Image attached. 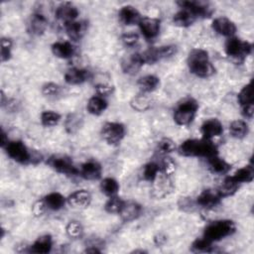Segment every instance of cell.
Here are the masks:
<instances>
[{"label":"cell","instance_id":"ab89813d","mask_svg":"<svg viewBox=\"0 0 254 254\" xmlns=\"http://www.w3.org/2000/svg\"><path fill=\"white\" fill-rule=\"evenodd\" d=\"M191 251L193 252H211L212 251V242L205 239L204 237L196 239L191 244Z\"/></svg>","mask_w":254,"mask_h":254},{"label":"cell","instance_id":"e575fe53","mask_svg":"<svg viewBox=\"0 0 254 254\" xmlns=\"http://www.w3.org/2000/svg\"><path fill=\"white\" fill-rule=\"evenodd\" d=\"M61 120V115L55 111L47 110L41 114V123L46 127L56 126Z\"/></svg>","mask_w":254,"mask_h":254},{"label":"cell","instance_id":"7c38bea8","mask_svg":"<svg viewBox=\"0 0 254 254\" xmlns=\"http://www.w3.org/2000/svg\"><path fill=\"white\" fill-rule=\"evenodd\" d=\"M56 16L59 20L63 21L65 24L75 21L78 16L77 8L70 2L61 3L56 10Z\"/></svg>","mask_w":254,"mask_h":254},{"label":"cell","instance_id":"277c9868","mask_svg":"<svg viewBox=\"0 0 254 254\" xmlns=\"http://www.w3.org/2000/svg\"><path fill=\"white\" fill-rule=\"evenodd\" d=\"M198 109V103L195 99L189 97L181 101L174 111V121L180 126L190 125Z\"/></svg>","mask_w":254,"mask_h":254},{"label":"cell","instance_id":"d4e9b609","mask_svg":"<svg viewBox=\"0 0 254 254\" xmlns=\"http://www.w3.org/2000/svg\"><path fill=\"white\" fill-rule=\"evenodd\" d=\"M52 245H53L52 237L48 234L42 235L31 246H29V252L46 254L51 251Z\"/></svg>","mask_w":254,"mask_h":254},{"label":"cell","instance_id":"7402d4cb","mask_svg":"<svg viewBox=\"0 0 254 254\" xmlns=\"http://www.w3.org/2000/svg\"><path fill=\"white\" fill-rule=\"evenodd\" d=\"M90 77V73L87 69L73 67L68 69L64 74V80L66 83L76 85L85 82Z\"/></svg>","mask_w":254,"mask_h":254},{"label":"cell","instance_id":"52a82bcc","mask_svg":"<svg viewBox=\"0 0 254 254\" xmlns=\"http://www.w3.org/2000/svg\"><path fill=\"white\" fill-rule=\"evenodd\" d=\"M125 127L119 122H106L101 128V136L109 145H117L125 136Z\"/></svg>","mask_w":254,"mask_h":254},{"label":"cell","instance_id":"603a6c76","mask_svg":"<svg viewBox=\"0 0 254 254\" xmlns=\"http://www.w3.org/2000/svg\"><path fill=\"white\" fill-rule=\"evenodd\" d=\"M65 32L67 36L73 40L77 41L83 37L87 29V23L84 21H72L64 25Z\"/></svg>","mask_w":254,"mask_h":254},{"label":"cell","instance_id":"4dcf8cb0","mask_svg":"<svg viewBox=\"0 0 254 254\" xmlns=\"http://www.w3.org/2000/svg\"><path fill=\"white\" fill-rule=\"evenodd\" d=\"M238 188H239V184L236 183L231 177H227L222 182V184L218 187L216 191L222 198V197H226L234 194L237 191Z\"/></svg>","mask_w":254,"mask_h":254},{"label":"cell","instance_id":"d590c367","mask_svg":"<svg viewBox=\"0 0 254 254\" xmlns=\"http://www.w3.org/2000/svg\"><path fill=\"white\" fill-rule=\"evenodd\" d=\"M161 172L160 165H158L155 162H150L147 165L144 166L143 169V177L146 181L153 182L156 180V178L159 176V173Z\"/></svg>","mask_w":254,"mask_h":254},{"label":"cell","instance_id":"f546056e","mask_svg":"<svg viewBox=\"0 0 254 254\" xmlns=\"http://www.w3.org/2000/svg\"><path fill=\"white\" fill-rule=\"evenodd\" d=\"M66 198L60 192H51L44 197V202L49 209L59 210L64 207Z\"/></svg>","mask_w":254,"mask_h":254},{"label":"cell","instance_id":"681fc988","mask_svg":"<svg viewBox=\"0 0 254 254\" xmlns=\"http://www.w3.org/2000/svg\"><path fill=\"white\" fill-rule=\"evenodd\" d=\"M45 207H47V206H46V204H45V202H44V199H43V200H38L37 202H35V203L33 204L32 211H33V213H34L36 216H40V215H42V214L44 213Z\"/></svg>","mask_w":254,"mask_h":254},{"label":"cell","instance_id":"5b68a950","mask_svg":"<svg viewBox=\"0 0 254 254\" xmlns=\"http://www.w3.org/2000/svg\"><path fill=\"white\" fill-rule=\"evenodd\" d=\"M252 51V45L249 42L231 37L225 45V53L235 63L243 62Z\"/></svg>","mask_w":254,"mask_h":254},{"label":"cell","instance_id":"4fadbf2b","mask_svg":"<svg viewBox=\"0 0 254 254\" xmlns=\"http://www.w3.org/2000/svg\"><path fill=\"white\" fill-rule=\"evenodd\" d=\"M90 201L91 194L86 190H75L66 198V202L73 208H85L90 204Z\"/></svg>","mask_w":254,"mask_h":254},{"label":"cell","instance_id":"30bf717a","mask_svg":"<svg viewBox=\"0 0 254 254\" xmlns=\"http://www.w3.org/2000/svg\"><path fill=\"white\" fill-rule=\"evenodd\" d=\"M178 5L191 12L196 18H206L212 14V8L208 3L202 1H180Z\"/></svg>","mask_w":254,"mask_h":254},{"label":"cell","instance_id":"5bb4252c","mask_svg":"<svg viewBox=\"0 0 254 254\" xmlns=\"http://www.w3.org/2000/svg\"><path fill=\"white\" fill-rule=\"evenodd\" d=\"M212 29L219 35L225 37H232L236 32L235 24L226 17H218L212 21Z\"/></svg>","mask_w":254,"mask_h":254},{"label":"cell","instance_id":"9a60e30c","mask_svg":"<svg viewBox=\"0 0 254 254\" xmlns=\"http://www.w3.org/2000/svg\"><path fill=\"white\" fill-rule=\"evenodd\" d=\"M143 64H144V61L142 59L141 54L135 53V54L129 55L122 61L121 68L123 72L133 75V74H136L141 69Z\"/></svg>","mask_w":254,"mask_h":254},{"label":"cell","instance_id":"8d00e7d4","mask_svg":"<svg viewBox=\"0 0 254 254\" xmlns=\"http://www.w3.org/2000/svg\"><path fill=\"white\" fill-rule=\"evenodd\" d=\"M238 101L244 106L248 104H253V95H252V83L249 82L244 85L238 93Z\"/></svg>","mask_w":254,"mask_h":254},{"label":"cell","instance_id":"7a4b0ae2","mask_svg":"<svg viewBox=\"0 0 254 254\" xmlns=\"http://www.w3.org/2000/svg\"><path fill=\"white\" fill-rule=\"evenodd\" d=\"M188 65L191 73L198 77H209L215 72L208 53L202 49H193L190 52L188 57Z\"/></svg>","mask_w":254,"mask_h":254},{"label":"cell","instance_id":"7bdbcfd3","mask_svg":"<svg viewBox=\"0 0 254 254\" xmlns=\"http://www.w3.org/2000/svg\"><path fill=\"white\" fill-rule=\"evenodd\" d=\"M65 231L68 236L72 238H79L83 233V228L78 221H69L65 227Z\"/></svg>","mask_w":254,"mask_h":254},{"label":"cell","instance_id":"e0dca14e","mask_svg":"<svg viewBox=\"0 0 254 254\" xmlns=\"http://www.w3.org/2000/svg\"><path fill=\"white\" fill-rule=\"evenodd\" d=\"M142 212V206L136 201H124L121 210L119 211L120 217L124 222H130L137 219Z\"/></svg>","mask_w":254,"mask_h":254},{"label":"cell","instance_id":"836d02e7","mask_svg":"<svg viewBox=\"0 0 254 254\" xmlns=\"http://www.w3.org/2000/svg\"><path fill=\"white\" fill-rule=\"evenodd\" d=\"M254 171L252 166H245L239 170H237L231 178L238 183L239 185L242 183H250L253 180Z\"/></svg>","mask_w":254,"mask_h":254},{"label":"cell","instance_id":"bcb514c9","mask_svg":"<svg viewBox=\"0 0 254 254\" xmlns=\"http://www.w3.org/2000/svg\"><path fill=\"white\" fill-rule=\"evenodd\" d=\"M160 168H161V171L164 173V175L170 176L175 172V163L172 161L171 158L167 157L163 160Z\"/></svg>","mask_w":254,"mask_h":254},{"label":"cell","instance_id":"f35d334b","mask_svg":"<svg viewBox=\"0 0 254 254\" xmlns=\"http://www.w3.org/2000/svg\"><path fill=\"white\" fill-rule=\"evenodd\" d=\"M131 105L134 109H136L138 111H144L150 107L151 102H150L149 97L147 95H145V93H142L140 95L135 96L132 99Z\"/></svg>","mask_w":254,"mask_h":254},{"label":"cell","instance_id":"ffe728a7","mask_svg":"<svg viewBox=\"0 0 254 254\" xmlns=\"http://www.w3.org/2000/svg\"><path fill=\"white\" fill-rule=\"evenodd\" d=\"M118 18L121 21V23L127 26H130V25L139 23L141 20V15L135 7L127 5V6H123L119 10Z\"/></svg>","mask_w":254,"mask_h":254},{"label":"cell","instance_id":"d6986e66","mask_svg":"<svg viewBox=\"0 0 254 254\" xmlns=\"http://www.w3.org/2000/svg\"><path fill=\"white\" fill-rule=\"evenodd\" d=\"M221 196L216 190H204L196 198V203L204 208H213L220 202Z\"/></svg>","mask_w":254,"mask_h":254},{"label":"cell","instance_id":"3957f363","mask_svg":"<svg viewBox=\"0 0 254 254\" xmlns=\"http://www.w3.org/2000/svg\"><path fill=\"white\" fill-rule=\"evenodd\" d=\"M236 227L232 220L222 219L209 223L203 232V237L210 242L221 240L235 231Z\"/></svg>","mask_w":254,"mask_h":254},{"label":"cell","instance_id":"83f0119b","mask_svg":"<svg viewBox=\"0 0 254 254\" xmlns=\"http://www.w3.org/2000/svg\"><path fill=\"white\" fill-rule=\"evenodd\" d=\"M86 108L90 114L100 115L107 108V101L104 97L99 95H94L87 101Z\"/></svg>","mask_w":254,"mask_h":254},{"label":"cell","instance_id":"484cf974","mask_svg":"<svg viewBox=\"0 0 254 254\" xmlns=\"http://www.w3.org/2000/svg\"><path fill=\"white\" fill-rule=\"evenodd\" d=\"M195 20H196V17L191 12H190L187 9H183V8H181V10L179 12H177L173 17L174 24L176 26L182 27V28L191 26Z\"/></svg>","mask_w":254,"mask_h":254},{"label":"cell","instance_id":"44dd1931","mask_svg":"<svg viewBox=\"0 0 254 254\" xmlns=\"http://www.w3.org/2000/svg\"><path fill=\"white\" fill-rule=\"evenodd\" d=\"M48 27L47 18L41 13H34L28 23V30L31 34L35 36H40L44 34Z\"/></svg>","mask_w":254,"mask_h":254},{"label":"cell","instance_id":"816d5d0a","mask_svg":"<svg viewBox=\"0 0 254 254\" xmlns=\"http://www.w3.org/2000/svg\"><path fill=\"white\" fill-rule=\"evenodd\" d=\"M165 241H166V237L162 236L161 234H159L157 237H155V242L157 245H162L165 243Z\"/></svg>","mask_w":254,"mask_h":254},{"label":"cell","instance_id":"74e56055","mask_svg":"<svg viewBox=\"0 0 254 254\" xmlns=\"http://www.w3.org/2000/svg\"><path fill=\"white\" fill-rule=\"evenodd\" d=\"M123 203H124V200L121 197L117 195H113V196H110L109 199L106 201L104 208L109 213H119Z\"/></svg>","mask_w":254,"mask_h":254},{"label":"cell","instance_id":"ac0fdd59","mask_svg":"<svg viewBox=\"0 0 254 254\" xmlns=\"http://www.w3.org/2000/svg\"><path fill=\"white\" fill-rule=\"evenodd\" d=\"M201 134L204 139L210 140L213 137L221 135L223 132V126L221 122L216 118H210L205 120L200 127Z\"/></svg>","mask_w":254,"mask_h":254},{"label":"cell","instance_id":"ba28073f","mask_svg":"<svg viewBox=\"0 0 254 254\" xmlns=\"http://www.w3.org/2000/svg\"><path fill=\"white\" fill-rule=\"evenodd\" d=\"M7 155L17 163L26 164L32 161V155L26 145L21 141H9L4 147Z\"/></svg>","mask_w":254,"mask_h":254},{"label":"cell","instance_id":"4316f807","mask_svg":"<svg viewBox=\"0 0 254 254\" xmlns=\"http://www.w3.org/2000/svg\"><path fill=\"white\" fill-rule=\"evenodd\" d=\"M137 84L142 93H149L159 86L160 78L154 74H147L140 77Z\"/></svg>","mask_w":254,"mask_h":254},{"label":"cell","instance_id":"6da1fadb","mask_svg":"<svg viewBox=\"0 0 254 254\" xmlns=\"http://www.w3.org/2000/svg\"><path fill=\"white\" fill-rule=\"evenodd\" d=\"M179 152L186 157H202L209 159L217 156V147L208 139H189L181 144Z\"/></svg>","mask_w":254,"mask_h":254},{"label":"cell","instance_id":"d6a6232c","mask_svg":"<svg viewBox=\"0 0 254 254\" xmlns=\"http://www.w3.org/2000/svg\"><path fill=\"white\" fill-rule=\"evenodd\" d=\"M100 190L105 195L110 197V196L117 194V192L119 190V184L115 179L107 177L101 181Z\"/></svg>","mask_w":254,"mask_h":254},{"label":"cell","instance_id":"c3c4849f","mask_svg":"<svg viewBox=\"0 0 254 254\" xmlns=\"http://www.w3.org/2000/svg\"><path fill=\"white\" fill-rule=\"evenodd\" d=\"M121 40L126 46H133L138 42L139 36L135 33H126L122 35Z\"/></svg>","mask_w":254,"mask_h":254},{"label":"cell","instance_id":"2e32d148","mask_svg":"<svg viewBox=\"0 0 254 254\" xmlns=\"http://www.w3.org/2000/svg\"><path fill=\"white\" fill-rule=\"evenodd\" d=\"M102 168L97 161L89 160L83 163L79 170V175L88 181H95L101 177Z\"/></svg>","mask_w":254,"mask_h":254},{"label":"cell","instance_id":"cb8c5ba5","mask_svg":"<svg viewBox=\"0 0 254 254\" xmlns=\"http://www.w3.org/2000/svg\"><path fill=\"white\" fill-rule=\"evenodd\" d=\"M52 52L60 59H69L74 55V47L66 41L56 42L52 45Z\"/></svg>","mask_w":254,"mask_h":254},{"label":"cell","instance_id":"b9f144b4","mask_svg":"<svg viewBox=\"0 0 254 254\" xmlns=\"http://www.w3.org/2000/svg\"><path fill=\"white\" fill-rule=\"evenodd\" d=\"M81 118L76 114H69L65 120V129L68 133L76 132L81 126Z\"/></svg>","mask_w":254,"mask_h":254},{"label":"cell","instance_id":"9c48e42d","mask_svg":"<svg viewBox=\"0 0 254 254\" xmlns=\"http://www.w3.org/2000/svg\"><path fill=\"white\" fill-rule=\"evenodd\" d=\"M48 165L56 172L67 176H75L79 171L73 165L71 159L65 156H52L48 159Z\"/></svg>","mask_w":254,"mask_h":254},{"label":"cell","instance_id":"f5cc1de1","mask_svg":"<svg viewBox=\"0 0 254 254\" xmlns=\"http://www.w3.org/2000/svg\"><path fill=\"white\" fill-rule=\"evenodd\" d=\"M85 252H87V253H96V252H100V250L99 249H97L96 247H93V248H86V250H85Z\"/></svg>","mask_w":254,"mask_h":254},{"label":"cell","instance_id":"8992f818","mask_svg":"<svg viewBox=\"0 0 254 254\" xmlns=\"http://www.w3.org/2000/svg\"><path fill=\"white\" fill-rule=\"evenodd\" d=\"M177 52V47L174 45L161 46L157 48H150L141 54L144 64H155L161 60L168 59L174 56Z\"/></svg>","mask_w":254,"mask_h":254},{"label":"cell","instance_id":"8fae6325","mask_svg":"<svg viewBox=\"0 0 254 254\" xmlns=\"http://www.w3.org/2000/svg\"><path fill=\"white\" fill-rule=\"evenodd\" d=\"M139 24L140 31L145 39L153 40L155 39L160 32V20L151 17L141 18Z\"/></svg>","mask_w":254,"mask_h":254},{"label":"cell","instance_id":"60d3db41","mask_svg":"<svg viewBox=\"0 0 254 254\" xmlns=\"http://www.w3.org/2000/svg\"><path fill=\"white\" fill-rule=\"evenodd\" d=\"M175 150H176V144L170 138H163L157 144V151L160 154L167 155V154L174 152Z\"/></svg>","mask_w":254,"mask_h":254},{"label":"cell","instance_id":"f6af8a7d","mask_svg":"<svg viewBox=\"0 0 254 254\" xmlns=\"http://www.w3.org/2000/svg\"><path fill=\"white\" fill-rule=\"evenodd\" d=\"M61 86L55 82H48L45 83L42 87V92L46 96H51V97H56L61 93Z\"/></svg>","mask_w":254,"mask_h":254},{"label":"cell","instance_id":"7dc6e473","mask_svg":"<svg viewBox=\"0 0 254 254\" xmlns=\"http://www.w3.org/2000/svg\"><path fill=\"white\" fill-rule=\"evenodd\" d=\"M95 92L101 97L110 95L113 92V86L107 83H99L95 86Z\"/></svg>","mask_w":254,"mask_h":254},{"label":"cell","instance_id":"f1b7e54d","mask_svg":"<svg viewBox=\"0 0 254 254\" xmlns=\"http://www.w3.org/2000/svg\"><path fill=\"white\" fill-rule=\"evenodd\" d=\"M208 162V168L211 171V173L216 175H224L228 173L231 166L224 161L223 159L219 158L218 156H214L212 158L207 159Z\"/></svg>","mask_w":254,"mask_h":254},{"label":"cell","instance_id":"f907efd6","mask_svg":"<svg viewBox=\"0 0 254 254\" xmlns=\"http://www.w3.org/2000/svg\"><path fill=\"white\" fill-rule=\"evenodd\" d=\"M253 112H254V105L253 104H248V105H244L242 106V114L244 117L251 119L253 116Z\"/></svg>","mask_w":254,"mask_h":254},{"label":"cell","instance_id":"1f68e13d","mask_svg":"<svg viewBox=\"0 0 254 254\" xmlns=\"http://www.w3.org/2000/svg\"><path fill=\"white\" fill-rule=\"evenodd\" d=\"M230 135L237 139H242L248 134V125L243 120H234L229 125Z\"/></svg>","mask_w":254,"mask_h":254},{"label":"cell","instance_id":"ee69618b","mask_svg":"<svg viewBox=\"0 0 254 254\" xmlns=\"http://www.w3.org/2000/svg\"><path fill=\"white\" fill-rule=\"evenodd\" d=\"M11 48H12V41L9 38H2L1 39V62H7L11 58Z\"/></svg>","mask_w":254,"mask_h":254}]
</instances>
